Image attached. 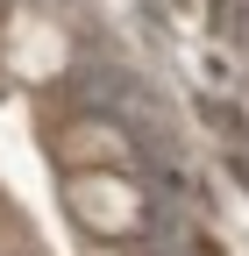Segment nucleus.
Instances as JSON below:
<instances>
[{"label":"nucleus","mask_w":249,"mask_h":256,"mask_svg":"<svg viewBox=\"0 0 249 256\" xmlns=\"http://www.w3.org/2000/svg\"><path fill=\"white\" fill-rule=\"evenodd\" d=\"M57 156H64V171H121L128 164V142L107 121H64L57 128Z\"/></svg>","instance_id":"f03ea898"},{"label":"nucleus","mask_w":249,"mask_h":256,"mask_svg":"<svg viewBox=\"0 0 249 256\" xmlns=\"http://www.w3.org/2000/svg\"><path fill=\"white\" fill-rule=\"evenodd\" d=\"M64 206H72L78 228L100 235V242H128V235H142V220H150L142 185L128 171H72L64 178Z\"/></svg>","instance_id":"f257e3e1"}]
</instances>
